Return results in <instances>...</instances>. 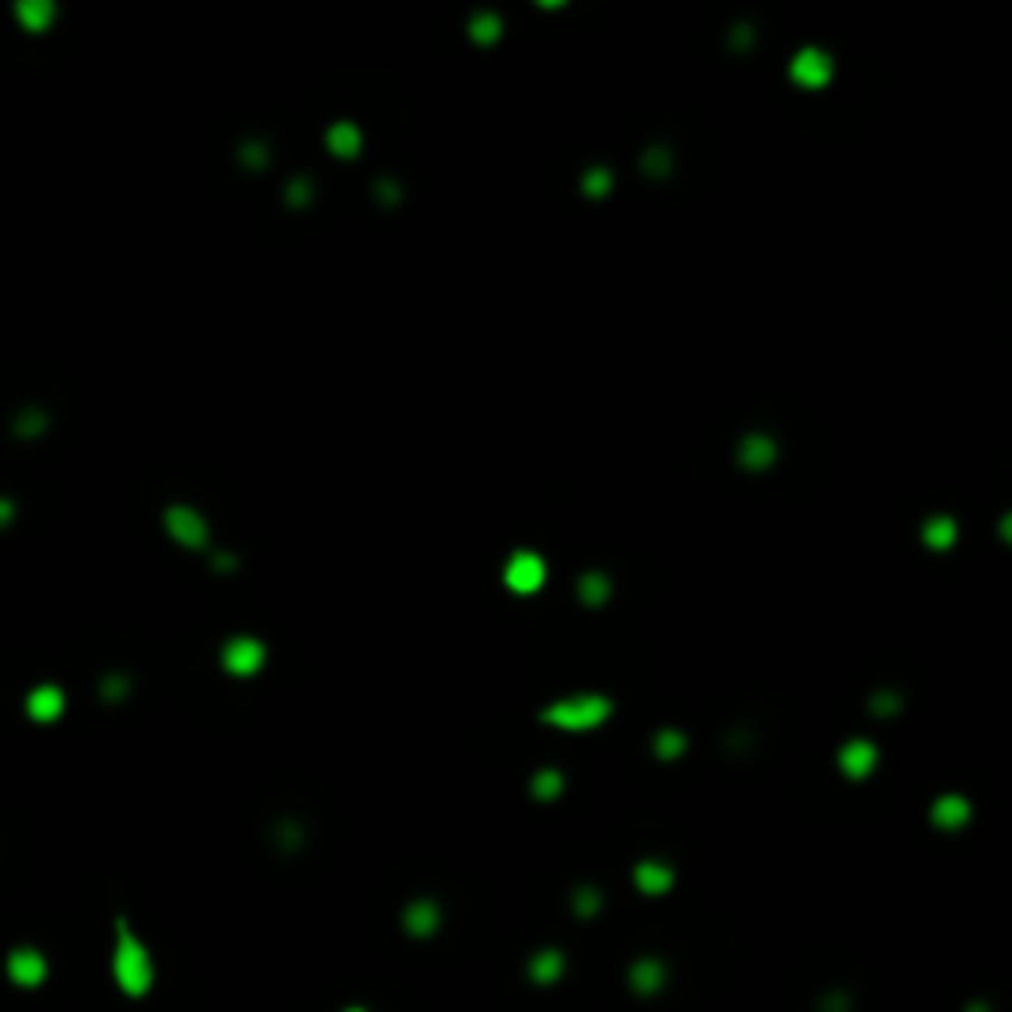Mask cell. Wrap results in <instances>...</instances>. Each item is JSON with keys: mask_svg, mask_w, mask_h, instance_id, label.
Masks as SVG:
<instances>
[{"mask_svg": "<svg viewBox=\"0 0 1012 1012\" xmlns=\"http://www.w3.org/2000/svg\"><path fill=\"white\" fill-rule=\"evenodd\" d=\"M609 716H613V700L602 696V692L558 696V700H550L546 708H538V720L546 728H558V732H593V728H602Z\"/></svg>", "mask_w": 1012, "mask_h": 1012, "instance_id": "cell-1", "label": "cell"}, {"mask_svg": "<svg viewBox=\"0 0 1012 1012\" xmlns=\"http://www.w3.org/2000/svg\"><path fill=\"white\" fill-rule=\"evenodd\" d=\"M115 953H111V973H115V981H119V988H123L127 997H143L147 988H150V981H155V965H150V953H147V945L135 938V933H130V926L123 918L115 921Z\"/></svg>", "mask_w": 1012, "mask_h": 1012, "instance_id": "cell-2", "label": "cell"}, {"mask_svg": "<svg viewBox=\"0 0 1012 1012\" xmlns=\"http://www.w3.org/2000/svg\"><path fill=\"white\" fill-rule=\"evenodd\" d=\"M162 530L170 535L174 546L182 550H210V522L198 506H187V503H170L162 510Z\"/></svg>", "mask_w": 1012, "mask_h": 1012, "instance_id": "cell-3", "label": "cell"}, {"mask_svg": "<svg viewBox=\"0 0 1012 1012\" xmlns=\"http://www.w3.org/2000/svg\"><path fill=\"white\" fill-rule=\"evenodd\" d=\"M265 641H257L254 633H234L230 641L222 645V669L230 672V677L246 680V677H257L261 669H265Z\"/></svg>", "mask_w": 1012, "mask_h": 1012, "instance_id": "cell-4", "label": "cell"}, {"mask_svg": "<svg viewBox=\"0 0 1012 1012\" xmlns=\"http://www.w3.org/2000/svg\"><path fill=\"white\" fill-rule=\"evenodd\" d=\"M787 75L803 87V92H823V87L834 80V60H831L826 48H819V43H807V48H799L795 56H791Z\"/></svg>", "mask_w": 1012, "mask_h": 1012, "instance_id": "cell-5", "label": "cell"}, {"mask_svg": "<svg viewBox=\"0 0 1012 1012\" xmlns=\"http://www.w3.org/2000/svg\"><path fill=\"white\" fill-rule=\"evenodd\" d=\"M503 582H506V590L518 593V597L538 593L542 585H546V558L535 554V550H515L503 565Z\"/></svg>", "mask_w": 1012, "mask_h": 1012, "instance_id": "cell-6", "label": "cell"}, {"mask_svg": "<svg viewBox=\"0 0 1012 1012\" xmlns=\"http://www.w3.org/2000/svg\"><path fill=\"white\" fill-rule=\"evenodd\" d=\"M776 459H779L776 435H767V431H747V435H739V443H736V463L744 467V471L764 475V471H771V467H776Z\"/></svg>", "mask_w": 1012, "mask_h": 1012, "instance_id": "cell-7", "label": "cell"}, {"mask_svg": "<svg viewBox=\"0 0 1012 1012\" xmlns=\"http://www.w3.org/2000/svg\"><path fill=\"white\" fill-rule=\"evenodd\" d=\"M63 708H68V696H63L60 684H36L28 696H24V712L28 720L36 724H56Z\"/></svg>", "mask_w": 1012, "mask_h": 1012, "instance_id": "cell-8", "label": "cell"}, {"mask_svg": "<svg viewBox=\"0 0 1012 1012\" xmlns=\"http://www.w3.org/2000/svg\"><path fill=\"white\" fill-rule=\"evenodd\" d=\"M874 767H878V747L870 744V739L854 736L839 747V771L846 779H866Z\"/></svg>", "mask_w": 1012, "mask_h": 1012, "instance_id": "cell-9", "label": "cell"}, {"mask_svg": "<svg viewBox=\"0 0 1012 1012\" xmlns=\"http://www.w3.org/2000/svg\"><path fill=\"white\" fill-rule=\"evenodd\" d=\"M324 147H329L333 159H356L364 150V130L352 123V119H336V123L324 130Z\"/></svg>", "mask_w": 1012, "mask_h": 1012, "instance_id": "cell-10", "label": "cell"}, {"mask_svg": "<svg viewBox=\"0 0 1012 1012\" xmlns=\"http://www.w3.org/2000/svg\"><path fill=\"white\" fill-rule=\"evenodd\" d=\"M969 814H973V807H969V799L965 795H941V799H933V807H930V823L933 826H941V831H961L965 823H969Z\"/></svg>", "mask_w": 1012, "mask_h": 1012, "instance_id": "cell-11", "label": "cell"}, {"mask_svg": "<svg viewBox=\"0 0 1012 1012\" xmlns=\"http://www.w3.org/2000/svg\"><path fill=\"white\" fill-rule=\"evenodd\" d=\"M8 977H13L16 985H40L43 977H48V961L36 953V949H13L8 953Z\"/></svg>", "mask_w": 1012, "mask_h": 1012, "instance_id": "cell-12", "label": "cell"}, {"mask_svg": "<svg viewBox=\"0 0 1012 1012\" xmlns=\"http://www.w3.org/2000/svg\"><path fill=\"white\" fill-rule=\"evenodd\" d=\"M921 546L933 554H945L957 546V518L953 515H930L921 522Z\"/></svg>", "mask_w": 1012, "mask_h": 1012, "instance_id": "cell-13", "label": "cell"}, {"mask_svg": "<svg viewBox=\"0 0 1012 1012\" xmlns=\"http://www.w3.org/2000/svg\"><path fill=\"white\" fill-rule=\"evenodd\" d=\"M503 16L495 13V8H478V13H471V20H467V40L478 43V48H491V43L503 40Z\"/></svg>", "mask_w": 1012, "mask_h": 1012, "instance_id": "cell-14", "label": "cell"}, {"mask_svg": "<svg viewBox=\"0 0 1012 1012\" xmlns=\"http://www.w3.org/2000/svg\"><path fill=\"white\" fill-rule=\"evenodd\" d=\"M609 597H613V582H609V573L585 570L578 578V602L585 609H602V605H609Z\"/></svg>", "mask_w": 1012, "mask_h": 1012, "instance_id": "cell-15", "label": "cell"}, {"mask_svg": "<svg viewBox=\"0 0 1012 1012\" xmlns=\"http://www.w3.org/2000/svg\"><path fill=\"white\" fill-rule=\"evenodd\" d=\"M13 13H16L20 24H24V32H48L52 24H56V5H52V0H20Z\"/></svg>", "mask_w": 1012, "mask_h": 1012, "instance_id": "cell-16", "label": "cell"}, {"mask_svg": "<svg viewBox=\"0 0 1012 1012\" xmlns=\"http://www.w3.org/2000/svg\"><path fill=\"white\" fill-rule=\"evenodd\" d=\"M684 752H689V736H684L680 728H657V732H652V756L657 759L672 764V759H680Z\"/></svg>", "mask_w": 1012, "mask_h": 1012, "instance_id": "cell-17", "label": "cell"}, {"mask_svg": "<svg viewBox=\"0 0 1012 1012\" xmlns=\"http://www.w3.org/2000/svg\"><path fill=\"white\" fill-rule=\"evenodd\" d=\"M672 167H677V162H672V150L665 143H652V147H645V155H641V174L652 178V182H665L672 174Z\"/></svg>", "mask_w": 1012, "mask_h": 1012, "instance_id": "cell-18", "label": "cell"}, {"mask_svg": "<svg viewBox=\"0 0 1012 1012\" xmlns=\"http://www.w3.org/2000/svg\"><path fill=\"white\" fill-rule=\"evenodd\" d=\"M633 878H637V886L645 890V894H665V890L672 886V870L665 863H641L633 870Z\"/></svg>", "mask_w": 1012, "mask_h": 1012, "instance_id": "cell-19", "label": "cell"}, {"mask_svg": "<svg viewBox=\"0 0 1012 1012\" xmlns=\"http://www.w3.org/2000/svg\"><path fill=\"white\" fill-rule=\"evenodd\" d=\"M313 198H317V182H313L309 174H293V178L285 182V194H281V202H285L289 210H304Z\"/></svg>", "mask_w": 1012, "mask_h": 1012, "instance_id": "cell-20", "label": "cell"}, {"mask_svg": "<svg viewBox=\"0 0 1012 1012\" xmlns=\"http://www.w3.org/2000/svg\"><path fill=\"white\" fill-rule=\"evenodd\" d=\"M582 194L590 202L609 198V194H613V170H609V167H590L582 174Z\"/></svg>", "mask_w": 1012, "mask_h": 1012, "instance_id": "cell-21", "label": "cell"}, {"mask_svg": "<svg viewBox=\"0 0 1012 1012\" xmlns=\"http://www.w3.org/2000/svg\"><path fill=\"white\" fill-rule=\"evenodd\" d=\"M562 787H565V776L558 767H542V771H535V779H530V795L535 799H558Z\"/></svg>", "mask_w": 1012, "mask_h": 1012, "instance_id": "cell-22", "label": "cell"}, {"mask_svg": "<svg viewBox=\"0 0 1012 1012\" xmlns=\"http://www.w3.org/2000/svg\"><path fill=\"white\" fill-rule=\"evenodd\" d=\"M901 704H906V696H901L898 689H878V692L866 700V708H870V716H878V720H882V716L901 712Z\"/></svg>", "mask_w": 1012, "mask_h": 1012, "instance_id": "cell-23", "label": "cell"}, {"mask_svg": "<svg viewBox=\"0 0 1012 1012\" xmlns=\"http://www.w3.org/2000/svg\"><path fill=\"white\" fill-rule=\"evenodd\" d=\"M269 159H274V155H269V147L261 143V139H246V143L237 147V162H242L246 170H265Z\"/></svg>", "mask_w": 1012, "mask_h": 1012, "instance_id": "cell-24", "label": "cell"}, {"mask_svg": "<svg viewBox=\"0 0 1012 1012\" xmlns=\"http://www.w3.org/2000/svg\"><path fill=\"white\" fill-rule=\"evenodd\" d=\"M43 428H48V416H43V411H20L16 423H13V431L24 435V439H36Z\"/></svg>", "mask_w": 1012, "mask_h": 1012, "instance_id": "cell-25", "label": "cell"}, {"mask_svg": "<svg viewBox=\"0 0 1012 1012\" xmlns=\"http://www.w3.org/2000/svg\"><path fill=\"white\" fill-rule=\"evenodd\" d=\"M372 190H376V202H380V206H400V202H404V187H400L396 178H388V174L372 182Z\"/></svg>", "mask_w": 1012, "mask_h": 1012, "instance_id": "cell-26", "label": "cell"}, {"mask_svg": "<svg viewBox=\"0 0 1012 1012\" xmlns=\"http://www.w3.org/2000/svg\"><path fill=\"white\" fill-rule=\"evenodd\" d=\"M756 43V32L747 28V24H739V28H732L728 32V48H736V52H747Z\"/></svg>", "mask_w": 1012, "mask_h": 1012, "instance_id": "cell-27", "label": "cell"}, {"mask_svg": "<svg viewBox=\"0 0 1012 1012\" xmlns=\"http://www.w3.org/2000/svg\"><path fill=\"white\" fill-rule=\"evenodd\" d=\"M210 562H214V570H217V573H234V565H237L234 554H214Z\"/></svg>", "mask_w": 1012, "mask_h": 1012, "instance_id": "cell-28", "label": "cell"}, {"mask_svg": "<svg viewBox=\"0 0 1012 1012\" xmlns=\"http://www.w3.org/2000/svg\"><path fill=\"white\" fill-rule=\"evenodd\" d=\"M16 518V503L13 498H0V526H5V522H13Z\"/></svg>", "mask_w": 1012, "mask_h": 1012, "instance_id": "cell-29", "label": "cell"}, {"mask_svg": "<svg viewBox=\"0 0 1012 1012\" xmlns=\"http://www.w3.org/2000/svg\"><path fill=\"white\" fill-rule=\"evenodd\" d=\"M352 1012H361V1008H352Z\"/></svg>", "mask_w": 1012, "mask_h": 1012, "instance_id": "cell-30", "label": "cell"}]
</instances>
